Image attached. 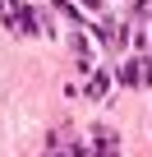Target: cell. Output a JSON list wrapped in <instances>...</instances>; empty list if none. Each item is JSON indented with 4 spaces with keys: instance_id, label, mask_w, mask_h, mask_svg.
I'll list each match as a JSON object with an SVG mask.
<instances>
[{
    "instance_id": "6da1fadb",
    "label": "cell",
    "mask_w": 152,
    "mask_h": 157,
    "mask_svg": "<svg viewBox=\"0 0 152 157\" xmlns=\"http://www.w3.org/2000/svg\"><path fill=\"white\" fill-rule=\"evenodd\" d=\"M120 83H129V88H147V83H152V60H147V56L124 60V65H120Z\"/></svg>"
},
{
    "instance_id": "7a4b0ae2",
    "label": "cell",
    "mask_w": 152,
    "mask_h": 157,
    "mask_svg": "<svg viewBox=\"0 0 152 157\" xmlns=\"http://www.w3.org/2000/svg\"><path fill=\"white\" fill-rule=\"evenodd\" d=\"M92 157H120V139H115V129H106V125L92 129Z\"/></svg>"
},
{
    "instance_id": "3957f363",
    "label": "cell",
    "mask_w": 152,
    "mask_h": 157,
    "mask_svg": "<svg viewBox=\"0 0 152 157\" xmlns=\"http://www.w3.org/2000/svg\"><path fill=\"white\" fill-rule=\"evenodd\" d=\"M106 93V74H92V88H88V97H102Z\"/></svg>"
}]
</instances>
